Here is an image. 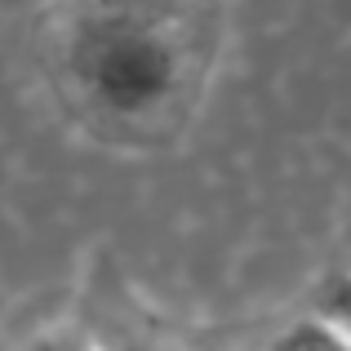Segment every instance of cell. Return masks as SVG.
Instances as JSON below:
<instances>
[{
	"mask_svg": "<svg viewBox=\"0 0 351 351\" xmlns=\"http://www.w3.org/2000/svg\"><path fill=\"white\" fill-rule=\"evenodd\" d=\"M223 0H49L40 62L58 103L112 147L169 143L209 89Z\"/></svg>",
	"mask_w": 351,
	"mask_h": 351,
	"instance_id": "6da1fadb",
	"label": "cell"
},
{
	"mask_svg": "<svg viewBox=\"0 0 351 351\" xmlns=\"http://www.w3.org/2000/svg\"><path fill=\"white\" fill-rule=\"evenodd\" d=\"M112 351H165V347H156V343H116Z\"/></svg>",
	"mask_w": 351,
	"mask_h": 351,
	"instance_id": "277c9868",
	"label": "cell"
},
{
	"mask_svg": "<svg viewBox=\"0 0 351 351\" xmlns=\"http://www.w3.org/2000/svg\"><path fill=\"white\" fill-rule=\"evenodd\" d=\"M320 311H325V316L351 338V271L329 280V289H325V307H320Z\"/></svg>",
	"mask_w": 351,
	"mask_h": 351,
	"instance_id": "3957f363",
	"label": "cell"
},
{
	"mask_svg": "<svg viewBox=\"0 0 351 351\" xmlns=\"http://www.w3.org/2000/svg\"><path fill=\"white\" fill-rule=\"evenodd\" d=\"M271 351H351V338L325 316V311H316V316L293 320V325L271 343Z\"/></svg>",
	"mask_w": 351,
	"mask_h": 351,
	"instance_id": "7a4b0ae2",
	"label": "cell"
}]
</instances>
